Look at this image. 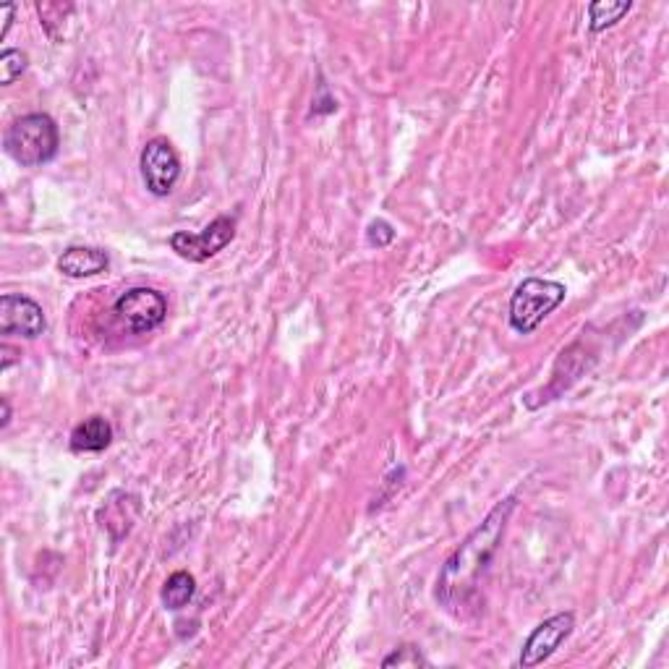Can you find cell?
<instances>
[{
    "label": "cell",
    "mask_w": 669,
    "mask_h": 669,
    "mask_svg": "<svg viewBox=\"0 0 669 669\" xmlns=\"http://www.w3.org/2000/svg\"><path fill=\"white\" fill-rule=\"evenodd\" d=\"M515 507H518L515 497H505L502 502H497L487 513V518L445 560L440 575H437L434 599L447 615L463 620L471 609L479 607L481 581H484L494 555L500 552V544L505 539L507 523L513 518Z\"/></svg>",
    "instance_id": "obj_1"
},
{
    "label": "cell",
    "mask_w": 669,
    "mask_h": 669,
    "mask_svg": "<svg viewBox=\"0 0 669 669\" xmlns=\"http://www.w3.org/2000/svg\"><path fill=\"white\" fill-rule=\"evenodd\" d=\"M3 147H6V155L21 168H37L58 155L61 134L48 113H29L8 126Z\"/></svg>",
    "instance_id": "obj_2"
},
{
    "label": "cell",
    "mask_w": 669,
    "mask_h": 669,
    "mask_svg": "<svg viewBox=\"0 0 669 669\" xmlns=\"http://www.w3.org/2000/svg\"><path fill=\"white\" fill-rule=\"evenodd\" d=\"M565 296H568V288L557 280L526 278L510 296V309H507L510 327L521 335H531L565 301Z\"/></svg>",
    "instance_id": "obj_3"
},
{
    "label": "cell",
    "mask_w": 669,
    "mask_h": 669,
    "mask_svg": "<svg viewBox=\"0 0 669 669\" xmlns=\"http://www.w3.org/2000/svg\"><path fill=\"white\" fill-rule=\"evenodd\" d=\"M233 236H236V217L220 215L202 233H189V230L173 233L170 249L176 251L181 259H189V262H207L215 254H220L233 241Z\"/></svg>",
    "instance_id": "obj_4"
},
{
    "label": "cell",
    "mask_w": 669,
    "mask_h": 669,
    "mask_svg": "<svg viewBox=\"0 0 669 669\" xmlns=\"http://www.w3.org/2000/svg\"><path fill=\"white\" fill-rule=\"evenodd\" d=\"M139 168H142V181L152 196H170L176 189L178 178H181V160H178L173 144L165 136L149 139L139 157Z\"/></svg>",
    "instance_id": "obj_5"
},
{
    "label": "cell",
    "mask_w": 669,
    "mask_h": 669,
    "mask_svg": "<svg viewBox=\"0 0 669 669\" xmlns=\"http://www.w3.org/2000/svg\"><path fill=\"white\" fill-rule=\"evenodd\" d=\"M115 314L136 335L152 332L168 317V298L155 288H131L115 301Z\"/></svg>",
    "instance_id": "obj_6"
},
{
    "label": "cell",
    "mask_w": 669,
    "mask_h": 669,
    "mask_svg": "<svg viewBox=\"0 0 669 669\" xmlns=\"http://www.w3.org/2000/svg\"><path fill=\"white\" fill-rule=\"evenodd\" d=\"M575 628V615L573 612H560V615L549 617L541 625H536L534 633L526 638L521 649V659H518V667L531 669L539 667L560 649L562 643L568 641L570 633Z\"/></svg>",
    "instance_id": "obj_7"
},
{
    "label": "cell",
    "mask_w": 669,
    "mask_h": 669,
    "mask_svg": "<svg viewBox=\"0 0 669 669\" xmlns=\"http://www.w3.org/2000/svg\"><path fill=\"white\" fill-rule=\"evenodd\" d=\"M45 311L37 301L21 293H6L0 298V332L16 338L34 340L45 332Z\"/></svg>",
    "instance_id": "obj_8"
},
{
    "label": "cell",
    "mask_w": 669,
    "mask_h": 669,
    "mask_svg": "<svg viewBox=\"0 0 669 669\" xmlns=\"http://www.w3.org/2000/svg\"><path fill=\"white\" fill-rule=\"evenodd\" d=\"M110 267L108 251L95 249V246H68L58 257V270L66 275V278L82 280L92 278V275H100Z\"/></svg>",
    "instance_id": "obj_9"
},
{
    "label": "cell",
    "mask_w": 669,
    "mask_h": 669,
    "mask_svg": "<svg viewBox=\"0 0 669 669\" xmlns=\"http://www.w3.org/2000/svg\"><path fill=\"white\" fill-rule=\"evenodd\" d=\"M113 442V426L105 416H89L71 432L74 453H102Z\"/></svg>",
    "instance_id": "obj_10"
},
{
    "label": "cell",
    "mask_w": 669,
    "mask_h": 669,
    "mask_svg": "<svg viewBox=\"0 0 669 669\" xmlns=\"http://www.w3.org/2000/svg\"><path fill=\"white\" fill-rule=\"evenodd\" d=\"M630 8H633L630 0H596V3L588 6V29L599 34L604 29L615 27Z\"/></svg>",
    "instance_id": "obj_11"
},
{
    "label": "cell",
    "mask_w": 669,
    "mask_h": 669,
    "mask_svg": "<svg viewBox=\"0 0 669 669\" xmlns=\"http://www.w3.org/2000/svg\"><path fill=\"white\" fill-rule=\"evenodd\" d=\"M194 594H196L194 575L186 573V570H178V573L170 575L163 586L165 609H170V612H178V609H183L191 602V599H194Z\"/></svg>",
    "instance_id": "obj_12"
},
{
    "label": "cell",
    "mask_w": 669,
    "mask_h": 669,
    "mask_svg": "<svg viewBox=\"0 0 669 669\" xmlns=\"http://www.w3.org/2000/svg\"><path fill=\"white\" fill-rule=\"evenodd\" d=\"M27 53H21L16 48H6L0 53V84L3 87H11V84L19 79L24 71H27Z\"/></svg>",
    "instance_id": "obj_13"
},
{
    "label": "cell",
    "mask_w": 669,
    "mask_h": 669,
    "mask_svg": "<svg viewBox=\"0 0 669 669\" xmlns=\"http://www.w3.org/2000/svg\"><path fill=\"white\" fill-rule=\"evenodd\" d=\"M382 667H429V659L421 654V649L416 646H400V649L392 651L390 656L382 659Z\"/></svg>",
    "instance_id": "obj_14"
},
{
    "label": "cell",
    "mask_w": 669,
    "mask_h": 669,
    "mask_svg": "<svg viewBox=\"0 0 669 669\" xmlns=\"http://www.w3.org/2000/svg\"><path fill=\"white\" fill-rule=\"evenodd\" d=\"M392 241H395V228L387 220L377 217V220L369 223V228H366V244L374 246V249H385Z\"/></svg>",
    "instance_id": "obj_15"
},
{
    "label": "cell",
    "mask_w": 669,
    "mask_h": 669,
    "mask_svg": "<svg viewBox=\"0 0 669 669\" xmlns=\"http://www.w3.org/2000/svg\"><path fill=\"white\" fill-rule=\"evenodd\" d=\"M332 110H338V100L327 95V84H319V97H314V108H311V113L322 115V113H332Z\"/></svg>",
    "instance_id": "obj_16"
},
{
    "label": "cell",
    "mask_w": 669,
    "mask_h": 669,
    "mask_svg": "<svg viewBox=\"0 0 669 669\" xmlns=\"http://www.w3.org/2000/svg\"><path fill=\"white\" fill-rule=\"evenodd\" d=\"M16 14V6L14 3H3L0 6V21H3V29H0V40H6L8 29H11V19H14Z\"/></svg>",
    "instance_id": "obj_17"
},
{
    "label": "cell",
    "mask_w": 669,
    "mask_h": 669,
    "mask_svg": "<svg viewBox=\"0 0 669 669\" xmlns=\"http://www.w3.org/2000/svg\"><path fill=\"white\" fill-rule=\"evenodd\" d=\"M11 424V403L8 398H0V429H6Z\"/></svg>",
    "instance_id": "obj_18"
},
{
    "label": "cell",
    "mask_w": 669,
    "mask_h": 669,
    "mask_svg": "<svg viewBox=\"0 0 669 669\" xmlns=\"http://www.w3.org/2000/svg\"><path fill=\"white\" fill-rule=\"evenodd\" d=\"M0 353H3V372H8V369H11V364H14V356H16V351L14 348H11V345H0Z\"/></svg>",
    "instance_id": "obj_19"
}]
</instances>
